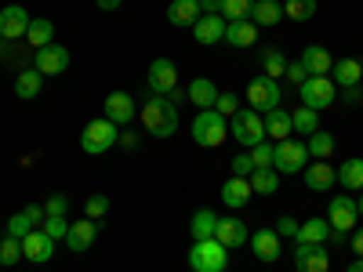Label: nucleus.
<instances>
[{"label":"nucleus","instance_id":"24","mask_svg":"<svg viewBox=\"0 0 363 272\" xmlns=\"http://www.w3.org/2000/svg\"><path fill=\"white\" fill-rule=\"evenodd\" d=\"M200 15H203V11H200V0H171V4H167V22L178 26V29H182V26L193 29Z\"/></svg>","mask_w":363,"mask_h":272},{"label":"nucleus","instance_id":"26","mask_svg":"<svg viewBox=\"0 0 363 272\" xmlns=\"http://www.w3.org/2000/svg\"><path fill=\"white\" fill-rule=\"evenodd\" d=\"M284 18V4L280 0H255V11H251V22L258 29H272V26H280Z\"/></svg>","mask_w":363,"mask_h":272},{"label":"nucleus","instance_id":"37","mask_svg":"<svg viewBox=\"0 0 363 272\" xmlns=\"http://www.w3.org/2000/svg\"><path fill=\"white\" fill-rule=\"evenodd\" d=\"M262 69H265V76L280 80V76L287 73V55H284L280 47H269V51H262Z\"/></svg>","mask_w":363,"mask_h":272},{"label":"nucleus","instance_id":"40","mask_svg":"<svg viewBox=\"0 0 363 272\" xmlns=\"http://www.w3.org/2000/svg\"><path fill=\"white\" fill-rule=\"evenodd\" d=\"M22 261V239H15V236H4V244H0V265H18Z\"/></svg>","mask_w":363,"mask_h":272},{"label":"nucleus","instance_id":"7","mask_svg":"<svg viewBox=\"0 0 363 272\" xmlns=\"http://www.w3.org/2000/svg\"><path fill=\"white\" fill-rule=\"evenodd\" d=\"M298 95H301V106H306V109L323 113V109L335 106V98H338V84L330 80V73H327V76H309L306 84L298 87Z\"/></svg>","mask_w":363,"mask_h":272},{"label":"nucleus","instance_id":"48","mask_svg":"<svg viewBox=\"0 0 363 272\" xmlns=\"http://www.w3.org/2000/svg\"><path fill=\"white\" fill-rule=\"evenodd\" d=\"M44 210H48V215H66V210H69V196H62V193H55V196H48Z\"/></svg>","mask_w":363,"mask_h":272},{"label":"nucleus","instance_id":"23","mask_svg":"<svg viewBox=\"0 0 363 272\" xmlns=\"http://www.w3.org/2000/svg\"><path fill=\"white\" fill-rule=\"evenodd\" d=\"M251 196H255V189H251V178H229L225 186H222V203L225 207H233V210H240V207H247L251 203Z\"/></svg>","mask_w":363,"mask_h":272},{"label":"nucleus","instance_id":"2","mask_svg":"<svg viewBox=\"0 0 363 272\" xmlns=\"http://www.w3.org/2000/svg\"><path fill=\"white\" fill-rule=\"evenodd\" d=\"M189 131H193V142L200 149H218V145L229 142V120L218 109H200L193 116V128Z\"/></svg>","mask_w":363,"mask_h":272},{"label":"nucleus","instance_id":"3","mask_svg":"<svg viewBox=\"0 0 363 272\" xmlns=\"http://www.w3.org/2000/svg\"><path fill=\"white\" fill-rule=\"evenodd\" d=\"M189 268L193 272H225L229 268V251L218 244L215 236L211 239H193V247H189Z\"/></svg>","mask_w":363,"mask_h":272},{"label":"nucleus","instance_id":"9","mask_svg":"<svg viewBox=\"0 0 363 272\" xmlns=\"http://www.w3.org/2000/svg\"><path fill=\"white\" fill-rule=\"evenodd\" d=\"M149 95H171V91H178V66L171 62V58H153V66H149Z\"/></svg>","mask_w":363,"mask_h":272},{"label":"nucleus","instance_id":"54","mask_svg":"<svg viewBox=\"0 0 363 272\" xmlns=\"http://www.w3.org/2000/svg\"><path fill=\"white\" fill-rule=\"evenodd\" d=\"M120 4H124V0H95V8H99V11H116Z\"/></svg>","mask_w":363,"mask_h":272},{"label":"nucleus","instance_id":"12","mask_svg":"<svg viewBox=\"0 0 363 272\" xmlns=\"http://www.w3.org/2000/svg\"><path fill=\"white\" fill-rule=\"evenodd\" d=\"M102 109H106V120H113L116 128H128L131 120L138 116V106H135V98L128 95V91H109Z\"/></svg>","mask_w":363,"mask_h":272},{"label":"nucleus","instance_id":"15","mask_svg":"<svg viewBox=\"0 0 363 272\" xmlns=\"http://www.w3.org/2000/svg\"><path fill=\"white\" fill-rule=\"evenodd\" d=\"M215 239H218L225 251H236V247H244L247 239H251V229H247V222H240L236 215H229V218H218Z\"/></svg>","mask_w":363,"mask_h":272},{"label":"nucleus","instance_id":"18","mask_svg":"<svg viewBox=\"0 0 363 272\" xmlns=\"http://www.w3.org/2000/svg\"><path fill=\"white\" fill-rule=\"evenodd\" d=\"M225 26H229V22H225L222 15H200L196 26H193V37H196V44L215 47V44L225 40Z\"/></svg>","mask_w":363,"mask_h":272},{"label":"nucleus","instance_id":"50","mask_svg":"<svg viewBox=\"0 0 363 272\" xmlns=\"http://www.w3.org/2000/svg\"><path fill=\"white\" fill-rule=\"evenodd\" d=\"M277 236H280V239H284V236H298V222H294L291 215L277 218Z\"/></svg>","mask_w":363,"mask_h":272},{"label":"nucleus","instance_id":"17","mask_svg":"<svg viewBox=\"0 0 363 272\" xmlns=\"http://www.w3.org/2000/svg\"><path fill=\"white\" fill-rule=\"evenodd\" d=\"M95 239H99V222H91V218H84V222H69L66 247H69L73 254L91 251V247H95Z\"/></svg>","mask_w":363,"mask_h":272},{"label":"nucleus","instance_id":"39","mask_svg":"<svg viewBox=\"0 0 363 272\" xmlns=\"http://www.w3.org/2000/svg\"><path fill=\"white\" fill-rule=\"evenodd\" d=\"M316 0H284V15L294 18V22H309L316 15Z\"/></svg>","mask_w":363,"mask_h":272},{"label":"nucleus","instance_id":"42","mask_svg":"<svg viewBox=\"0 0 363 272\" xmlns=\"http://www.w3.org/2000/svg\"><path fill=\"white\" fill-rule=\"evenodd\" d=\"M40 229H44L51 239H66V232H69V222H66V215H48Z\"/></svg>","mask_w":363,"mask_h":272},{"label":"nucleus","instance_id":"29","mask_svg":"<svg viewBox=\"0 0 363 272\" xmlns=\"http://www.w3.org/2000/svg\"><path fill=\"white\" fill-rule=\"evenodd\" d=\"M327 236H330V222L327 218H309V222H301L298 225V244H327Z\"/></svg>","mask_w":363,"mask_h":272},{"label":"nucleus","instance_id":"4","mask_svg":"<svg viewBox=\"0 0 363 272\" xmlns=\"http://www.w3.org/2000/svg\"><path fill=\"white\" fill-rule=\"evenodd\" d=\"M116 138H120V128L113 124V120H91V124H84L80 131V149L87 157H102L109 153V149H116Z\"/></svg>","mask_w":363,"mask_h":272},{"label":"nucleus","instance_id":"53","mask_svg":"<svg viewBox=\"0 0 363 272\" xmlns=\"http://www.w3.org/2000/svg\"><path fill=\"white\" fill-rule=\"evenodd\" d=\"M200 11L203 15H222V0H200Z\"/></svg>","mask_w":363,"mask_h":272},{"label":"nucleus","instance_id":"19","mask_svg":"<svg viewBox=\"0 0 363 272\" xmlns=\"http://www.w3.org/2000/svg\"><path fill=\"white\" fill-rule=\"evenodd\" d=\"M301 174H306V186H309L313 193H330V189L338 186V167H330L327 160H316V164H309V167L301 171Z\"/></svg>","mask_w":363,"mask_h":272},{"label":"nucleus","instance_id":"22","mask_svg":"<svg viewBox=\"0 0 363 272\" xmlns=\"http://www.w3.org/2000/svg\"><path fill=\"white\" fill-rule=\"evenodd\" d=\"M301 66L309 69V76H327L330 69H335V55H330L323 44H309L306 51H301Z\"/></svg>","mask_w":363,"mask_h":272},{"label":"nucleus","instance_id":"13","mask_svg":"<svg viewBox=\"0 0 363 272\" xmlns=\"http://www.w3.org/2000/svg\"><path fill=\"white\" fill-rule=\"evenodd\" d=\"M22 258L33 265H48L55 258V239L44 229H33L29 236H22Z\"/></svg>","mask_w":363,"mask_h":272},{"label":"nucleus","instance_id":"6","mask_svg":"<svg viewBox=\"0 0 363 272\" xmlns=\"http://www.w3.org/2000/svg\"><path fill=\"white\" fill-rule=\"evenodd\" d=\"M309 167V149L306 142H294V138H284V142H272V171L277 174H298Z\"/></svg>","mask_w":363,"mask_h":272},{"label":"nucleus","instance_id":"31","mask_svg":"<svg viewBox=\"0 0 363 272\" xmlns=\"http://www.w3.org/2000/svg\"><path fill=\"white\" fill-rule=\"evenodd\" d=\"M44 91V76L37 73V69H22L18 76H15V95L22 98V102H29V98H37Z\"/></svg>","mask_w":363,"mask_h":272},{"label":"nucleus","instance_id":"8","mask_svg":"<svg viewBox=\"0 0 363 272\" xmlns=\"http://www.w3.org/2000/svg\"><path fill=\"white\" fill-rule=\"evenodd\" d=\"M280 98H284V91H280V84L272 80V76H255L251 84H247V106L255 109V113H269V109H280Z\"/></svg>","mask_w":363,"mask_h":272},{"label":"nucleus","instance_id":"20","mask_svg":"<svg viewBox=\"0 0 363 272\" xmlns=\"http://www.w3.org/2000/svg\"><path fill=\"white\" fill-rule=\"evenodd\" d=\"M218 84L211 80V76H196V80H189V87H186V98L196 106V109H215V102H218Z\"/></svg>","mask_w":363,"mask_h":272},{"label":"nucleus","instance_id":"57","mask_svg":"<svg viewBox=\"0 0 363 272\" xmlns=\"http://www.w3.org/2000/svg\"><path fill=\"white\" fill-rule=\"evenodd\" d=\"M356 210H359V218H363V196H359V200H356Z\"/></svg>","mask_w":363,"mask_h":272},{"label":"nucleus","instance_id":"1","mask_svg":"<svg viewBox=\"0 0 363 272\" xmlns=\"http://www.w3.org/2000/svg\"><path fill=\"white\" fill-rule=\"evenodd\" d=\"M138 120L153 138H171L178 131V106L164 95H149V102L138 109Z\"/></svg>","mask_w":363,"mask_h":272},{"label":"nucleus","instance_id":"25","mask_svg":"<svg viewBox=\"0 0 363 272\" xmlns=\"http://www.w3.org/2000/svg\"><path fill=\"white\" fill-rule=\"evenodd\" d=\"M294 135V124H291V113L287 109H269L265 113V138L272 142H284Z\"/></svg>","mask_w":363,"mask_h":272},{"label":"nucleus","instance_id":"56","mask_svg":"<svg viewBox=\"0 0 363 272\" xmlns=\"http://www.w3.org/2000/svg\"><path fill=\"white\" fill-rule=\"evenodd\" d=\"M345 272H363V258H356V261H349V268Z\"/></svg>","mask_w":363,"mask_h":272},{"label":"nucleus","instance_id":"35","mask_svg":"<svg viewBox=\"0 0 363 272\" xmlns=\"http://www.w3.org/2000/svg\"><path fill=\"white\" fill-rule=\"evenodd\" d=\"M335 135L330 131H316V135H309V142H306V149H309V157H316V160H330V153H335Z\"/></svg>","mask_w":363,"mask_h":272},{"label":"nucleus","instance_id":"45","mask_svg":"<svg viewBox=\"0 0 363 272\" xmlns=\"http://www.w3.org/2000/svg\"><path fill=\"white\" fill-rule=\"evenodd\" d=\"M229 167H233V174H236V178H251L255 160H251V153L244 149V153H236V157H233V164H229Z\"/></svg>","mask_w":363,"mask_h":272},{"label":"nucleus","instance_id":"46","mask_svg":"<svg viewBox=\"0 0 363 272\" xmlns=\"http://www.w3.org/2000/svg\"><path fill=\"white\" fill-rule=\"evenodd\" d=\"M215 109L229 120V116H236V109H240V98L233 95V91H222V95H218V102H215Z\"/></svg>","mask_w":363,"mask_h":272},{"label":"nucleus","instance_id":"27","mask_svg":"<svg viewBox=\"0 0 363 272\" xmlns=\"http://www.w3.org/2000/svg\"><path fill=\"white\" fill-rule=\"evenodd\" d=\"M330 80H335L338 87H359V80H363V62H356V58H338L335 69H330Z\"/></svg>","mask_w":363,"mask_h":272},{"label":"nucleus","instance_id":"30","mask_svg":"<svg viewBox=\"0 0 363 272\" xmlns=\"http://www.w3.org/2000/svg\"><path fill=\"white\" fill-rule=\"evenodd\" d=\"M215 225H218V215L211 207H200L196 215L189 218V236L193 239H211L215 236Z\"/></svg>","mask_w":363,"mask_h":272},{"label":"nucleus","instance_id":"43","mask_svg":"<svg viewBox=\"0 0 363 272\" xmlns=\"http://www.w3.org/2000/svg\"><path fill=\"white\" fill-rule=\"evenodd\" d=\"M29 232H33V222L26 218V210H18V215H11V218H8V236L22 239V236H29Z\"/></svg>","mask_w":363,"mask_h":272},{"label":"nucleus","instance_id":"16","mask_svg":"<svg viewBox=\"0 0 363 272\" xmlns=\"http://www.w3.org/2000/svg\"><path fill=\"white\" fill-rule=\"evenodd\" d=\"M40 76H58V73H66L69 69V51L62 44H48L37 51V66H33Z\"/></svg>","mask_w":363,"mask_h":272},{"label":"nucleus","instance_id":"11","mask_svg":"<svg viewBox=\"0 0 363 272\" xmlns=\"http://www.w3.org/2000/svg\"><path fill=\"white\" fill-rule=\"evenodd\" d=\"M294 272H330V251L323 244H294Z\"/></svg>","mask_w":363,"mask_h":272},{"label":"nucleus","instance_id":"55","mask_svg":"<svg viewBox=\"0 0 363 272\" xmlns=\"http://www.w3.org/2000/svg\"><path fill=\"white\" fill-rule=\"evenodd\" d=\"M359 98H363V95H359V87H345V102H352V106H356Z\"/></svg>","mask_w":363,"mask_h":272},{"label":"nucleus","instance_id":"34","mask_svg":"<svg viewBox=\"0 0 363 272\" xmlns=\"http://www.w3.org/2000/svg\"><path fill=\"white\" fill-rule=\"evenodd\" d=\"M251 189L258 193V196H272L280 189V174L272 171V167H255L251 171Z\"/></svg>","mask_w":363,"mask_h":272},{"label":"nucleus","instance_id":"47","mask_svg":"<svg viewBox=\"0 0 363 272\" xmlns=\"http://www.w3.org/2000/svg\"><path fill=\"white\" fill-rule=\"evenodd\" d=\"M284 76H287V80H291L294 87H301V84L309 80V69L301 66V58H298V62H287V73H284Z\"/></svg>","mask_w":363,"mask_h":272},{"label":"nucleus","instance_id":"41","mask_svg":"<svg viewBox=\"0 0 363 272\" xmlns=\"http://www.w3.org/2000/svg\"><path fill=\"white\" fill-rule=\"evenodd\" d=\"M84 215H87L91 222H99V218H106V215H109V196H102V193H95V196H87V203H84Z\"/></svg>","mask_w":363,"mask_h":272},{"label":"nucleus","instance_id":"33","mask_svg":"<svg viewBox=\"0 0 363 272\" xmlns=\"http://www.w3.org/2000/svg\"><path fill=\"white\" fill-rule=\"evenodd\" d=\"M338 186L342 189H349V193H363V160L359 157H352V160H345L342 167H338Z\"/></svg>","mask_w":363,"mask_h":272},{"label":"nucleus","instance_id":"21","mask_svg":"<svg viewBox=\"0 0 363 272\" xmlns=\"http://www.w3.org/2000/svg\"><path fill=\"white\" fill-rule=\"evenodd\" d=\"M251 251H255V258L258 261H265V265H272L280 258V236H277V229H258V232H251Z\"/></svg>","mask_w":363,"mask_h":272},{"label":"nucleus","instance_id":"38","mask_svg":"<svg viewBox=\"0 0 363 272\" xmlns=\"http://www.w3.org/2000/svg\"><path fill=\"white\" fill-rule=\"evenodd\" d=\"M255 11V0H222V18L225 22H247Z\"/></svg>","mask_w":363,"mask_h":272},{"label":"nucleus","instance_id":"51","mask_svg":"<svg viewBox=\"0 0 363 272\" xmlns=\"http://www.w3.org/2000/svg\"><path fill=\"white\" fill-rule=\"evenodd\" d=\"M349 244H352V254H356V258H363V225H359V229H352Z\"/></svg>","mask_w":363,"mask_h":272},{"label":"nucleus","instance_id":"14","mask_svg":"<svg viewBox=\"0 0 363 272\" xmlns=\"http://www.w3.org/2000/svg\"><path fill=\"white\" fill-rule=\"evenodd\" d=\"M29 11L22 4H8V8H0V37H4L8 44L11 40H22L26 37V29H29Z\"/></svg>","mask_w":363,"mask_h":272},{"label":"nucleus","instance_id":"36","mask_svg":"<svg viewBox=\"0 0 363 272\" xmlns=\"http://www.w3.org/2000/svg\"><path fill=\"white\" fill-rule=\"evenodd\" d=\"M291 124H294L298 138H301V135L309 138V135H316V131H320V113H316V109H306V106H301L298 113H291Z\"/></svg>","mask_w":363,"mask_h":272},{"label":"nucleus","instance_id":"44","mask_svg":"<svg viewBox=\"0 0 363 272\" xmlns=\"http://www.w3.org/2000/svg\"><path fill=\"white\" fill-rule=\"evenodd\" d=\"M251 153V160H255V167H272V142L265 138V142H258L255 149H247Z\"/></svg>","mask_w":363,"mask_h":272},{"label":"nucleus","instance_id":"49","mask_svg":"<svg viewBox=\"0 0 363 272\" xmlns=\"http://www.w3.org/2000/svg\"><path fill=\"white\" fill-rule=\"evenodd\" d=\"M26 218L33 222V229H40V225H44V218H48L44 203H29V207H26Z\"/></svg>","mask_w":363,"mask_h":272},{"label":"nucleus","instance_id":"59","mask_svg":"<svg viewBox=\"0 0 363 272\" xmlns=\"http://www.w3.org/2000/svg\"><path fill=\"white\" fill-rule=\"evenodd\" d=\"M280 4H284V0H280Z\"/></svg>","mask_w":363,"mask_h":272},{"label":"nucleus","instance_id":"10","mask_svg":"<svg viewBox=\"0 0 363 272\" xmlns=\"http://www.w3.org/2000/svg\"><path fill=\"white\" fill-rule=\"evenodd\" d=\"M327 222L335 232H352L356 222H359V210H356V200L352 196H330L327 203Z\"/></svg>","mask_w":363,"mask_h":272},{"label":"nucleus","instance_id":"32","mask_svg":"<svg viewBox=\"0 0 363 272\" xmlns=\"http://www.w3.org/2000/svg\"><path fill=\"white\" fill-rule=\"evenodd\" d=\"M26 40L33 44V51L55 44V22L51 18H33V22H29V29H26Z\"/></svg>","mask_w":363,"mask_h":272},{"label":"nucleus","instance_id":"52","mask_svg":"<svg viewBox=\"0 0 363 272\" xmlns=\"http://www.w3.org/2000/svg\"><path fill=\"white\" fill-rule=\"evenodd\" d=\"M116 145H124V149H138V135H135V131H120Z\"/></svg>","mask_w":363,"mask_h":272},{"label":"nucleus","instance_id":"28","mask_svg":"<svg viewBox=\"0 0 363 272\" xmlns=\"http://www.w3.org/2000/svg\"><path fill=\"white\" fill-rule=\"evenodd\" d=\"M255 40H258V26H255L251 18L225 26V44H233V47H251Z\"/></svg>","mask_w":363,"mask_h":272},{"label":"nucleus","instance_id":"58","mask_svg":"<svg viewBox=\"0 0 363 272\" xmlns=\"http://www.w3.org/2000/svg\"><path fill=\"white\" fill-rule=\"evenodd\" d=\"M4 44H8V40H4V37H0V55H4Z\"/></svg>","mask_w":363,"mask_h":272},{"label":"nucleus","instance_id":"5","mask_svg":"<svg viewBox=\"0 0 363 272\" xmlns=\"http://www.w3.org/2000/svg\"><path fill=\"white\" fill-rule=\"evenodd\" d=\"M229 138H236L244 149H255L258 142H265V116L247 109H236V116H229Z\"/></svg>","mask_w":363,"mask_h":272}]
</instances>
